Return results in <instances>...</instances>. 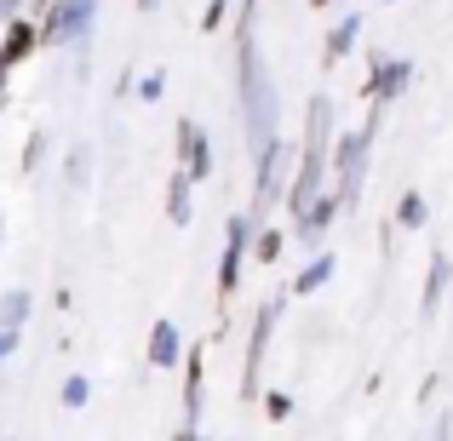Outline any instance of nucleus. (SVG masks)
Segmentation results:
<instances>
[{
	"label": "nucleus",
	"mask_w": 453,
	"mask_h": 441,
	"mask_svg": "<svg viewBox=\"0 0 453 441\" xmlns=\"http://www.w3.org/2000/svg\"><path fill=\"white\" fill-rule=\"evenodd\" d=\"M235 98H242V121H247V149H265L276 133V115H281V98H276V80H270V64L258 52V34H235Z\"/></svg>",
	"instance_id": "obj_1"
},
{
	"label": "nucleus",
	"mask_w": 453,
	"mask_h": 441,
	"mask_svg": "<svg viewBox=\"0 0 453 441\" xmlns=\"http://www.w3.org/2000/svg\"><path fill=\"white\" fill-rule=\"evenodd\" d=\"M379 115H385V110L373 103L362 126H350V133H339V138H333V189H339L344 212H356V207H362V184H367V166H373Z\"/></svg>",
	"instance_id": "obj_2"
},
{
	"label": "nucleus",
	"mask_w": 453,
	"mask_h": 441,
	"mask_svg": "<svg viewBox=\"0 0 453 441\" xmlns=\"http://www.w3.org/2000/svg\"><path fill=\"white\" fill-rule=\"evenodd\" d=\"M293 166H299V144H288V138H270L265 149L253 155V218L265 224V212L276 207V201H288V184H293Z\"/></svg>",
	"instance_id": "obj_3"
},
{
	"label": "nucleus",
	"mask_w": 453,
	"mask_h": 441,
	"mask_svg": "<svg viewBox=\"0 0 453 441\" xmlns=\"http://www.w3.org/2000/svg\"><path fill=\"white\" fill-rule=\"evenodd\" d=\"M253 235H258V218L253 212H230V224H224V253H219V309H230L235 287H242V270L247 258H253Z\"/></svg>",
	"instance_id": "obj_4"
},
{
	"label": "nucleus",
	"mask_w": 453,
	"mask_h": 441,
	"mask_svg": "<svg viewBox=\"0 0 453 441\" xmlns=\"http://www.w3.org/2000/svg\"><path fill=\"white\" fill-rule=\"evenodd\" d=\"M281 309H288V293H281V287L253 309V327H247V361H242V401L258 396V378H265V361H270V332H276Z\"/></svg>",
	"instance_id": "obj_5"
},
{
	"label": "nucleus",
	"mask_w": 453,
	"mask_h": 441,
	"mask_svg": "<svg viewBox=\"0 0 453 441\" xmlns=\"http://www.w3.org/2000/svg\"><path fill=\"white\" fill-rule=\"evenodd\" d=\"M35 23H41V46H75L81 52L92 41V23H98V0H58Z\"/></svg>",
	"instance_id": "obj_6"
},
{
	"label": "nucleus",
	"mask_w": 453,
	"mask_h": 441,
	"mask_svg": "<svg viewBox=\"0 0 453 441\" xmlns=\"http://www.w3.org/2000/svg\"><path fill=\"white\" fill-rule=\"evenodd\" d=\"M413 87V64L408 57H385V52H367V80H362V98L390 110L402 92Z\"/></svg>",
	"instance_id": "obj_7"
},
{
	"label": "nucleus",
	"mask_w": 453,
	"mask_h": 441,
	"mask_svg": "<svg viewBox=\"0 0 453 441\" xmlns=\"http://www.w3.org/2000/svg\"><path fill=\"white\" fill-rule=\"evenodd\" d=\"M339 212H344V201H339V189H321L316 201L293 218V241L310 247V253H321V241H327V230L339 224Z\"/></svg>",
	"instance_id": "obj_8"
},
{
	"label": "nucleus",
	"mask_w": 453,
	"mask_h": 441,
	"mask_svg": "<svg viewBox=\"0 0 453 441\" xmlns=\"http://www.w3.org/2000/svg\"><path fill=\"white\" fill-rule=\"evenodd\" d=\"M173 149H178V166L189 172V184H207L212 178V138H207V126L201 121H178V138H173Z\"/></svg>",
	"instance_id": "obj_9"
},
{
	"label": "nucleus",
	"mask_w": 453,
	"mask_h": 441,
	"mask_svg": "<svg viewBox=\"0 0 453 441\" xmlns=\"http://www.w3.org/2000/svg\"><path fill=\"white\" fill-rule=\"evenodd\" d=\"M201 407H207V350H189L184 355V424L201 430Z\"/></svg>",
	"instance_id": "obj_10"
},
{
	"label": "nucleus",
	"mask_w": 453,
	"mask_h": 441,
	"mask_svg": "<svg viewBox=\"0 0 453 441\" xmlns=\"http://www.w3.org/2000/svg\"><path fill=\"white\" fill-rule=\"evenodd\" d=\"M448 293H453V258H448V247H436V253H431V264H425V293H419V309H425V316H436Z\"/></svg>",
	"instance_id": "obj_11"
},
{
	"label": "nucleus",
	"mask_w": 453,
	"mask_h": 441,
	"mask_svg": "<svg viewBox=\"0 0 453 441\" xmlns=\"http://www.w3.org/2000/svg\"><path fill=\"white\" fill-rule=\"evenodd\" d=\"M144 361L150 367H178L184 361V332H178V321H155L150 327V344H144Z\"/></svg>",
	"instance_id": "obj_12"
},
{
	"label": "nucleus",
	"mask_w": 453,
	"mask_h": 441,
	"mask_svg": "<svg viewBox=\"0 0 453 441\" xmlns=\"http://www.w3.org/2000/svg\"><path fill=\"white\" fill-rule=\"evenodd\" d=\"M35 52H41V23H35V18H12L6 34H0V57L18 69L23 57H35Z\"/></svg>",
	"instance_id": "obj_13"
},
{
	"label": "nucleus",
	"mask_w": 453,
	"mask_h": 441,
	"mask_svg": "<svg viewBox=\"0 0 453 441\" xmlns=\"http://www.w3.org/2000/svg\"><path fill=\"white\" fill-rule=\"evenodd\" d=\"M356 34H362V11H344V18L327 29V46H321V69L344 64V57L356 52Z\"/></svg>",
	"instance_id": "obj_14"
},
{
	"label": "nucleus",
	"mask_w": 453,
	"mask_h": 441,
	"mask_svg": "<svg viewBox=\"0 0 453 441\" xmlns=\"http://www.w3.org/2000/svg\"><path fill=\"white\" fill-rule=\"evenodd\" d=\"M333 270H339V258H333L327 247H321V253H310V264L299 270V276L288 281V293H293V298H310V293H321V287L333 281Z\"/></svg>",
	"instance_id": "obj_15"
},
{
	"label": "nucleus",
	"mask_w": 453,
	"mask_h": 441,
	"mask_svg": "<svg viewBox=\"0 0 453 441\" xmlns=\"http://www.w3.org/2000/svg\"><path fill=\"white\" fill-rule=\"evenodd\" d=\"M189 172L184 166H173V178H166V224H178V230H184L189 218H196V195H189Z\"/></svg>",
	"instance_id": "obj_16"
},
{
	"label": "nucleus",
	"mask_w": 453,
	"mask_h": 441,
	"mask_svg": "<svg viewBox=\"0 0 453 441\" xmlns=\"http://www.w3.org/2000/svg\"><path fill=\"white\" fill-rule=\"evenodd\" d=\"M390 224L408 230V235H419L425 224H431V201H425L419 189H402V195H396V218H390Z\"/></svg>",
	"instance_id": "obj_17"
},
{
	"label": "nucleus",
	"mask_w": 453,
	"mask_h": 441,
	"mask_svg": "<svg viewBox=\"0 0 453 441\" xmlns=\"http://www.w3.org/2000/svg\"><path fill=\"white\" fill-rule=\"evenodd\" d=\"M29 309H35L29 287H12V293H0V332H23V321H29Z\"/></svg>",
	"instance_id": "obj_18"
},
{
	"label": "nucleus",
	"mask_w": 453,
	"mask_h": 441,
	"mask_svg": "<svg viewBox=\"0 0 453 441\" xmlns=\"http://www.w3.org/2000/svg\"><path fill=\"white\" fill-rule=\"evenodd\" d=\"M288 241H293V230H270V224H258V235H253V258H258V264H276V258L288 253Z\"/></svg>",
	"instance_id": "obj_19"
},
{
	"label": "nucleus",
	"mask_w": 453,
	"mask_h": 441,
	"mask_svg": "<svg viewBox=\"0 0 453 441\" xmlns=\"http://www.w3.org/2000/svg\"><path fill=\"white\" fill-rule=\"evenodd\" d=\"M64 178H69V189H87V178H92V144H87V138H81V144L69 149Z\"/></svg>",
	"instance_id": "obj_20"
},
{
	"label": "nucleus",
	"mask_w": 453,
	"mask_h": 441,
	"mask_svg": "<svg viewBox=\"0 0 453 441\" xmlns=\"http://www.w3.org/2000/svg\"><path fill=\"white\" fill-rule=\"evenodd\" d=\"M58 401H64L69 413H81V407L92 401V378H87V373H69V378H64V390H58Z\"/></svg>",
	"instance_id": "obj_21"
},
{
	"label": "nucleus",
	"mask_w": 453,
	"mask_h": 441,
	"mask_svg": "<svg viewBox=\"0 0 453 441\" xmlns=\"http://www.w3.org/2000/svg\"><path fill=\"white\" fill-rule=\"evenodd\" d=\"M258 407H265L270 424H288L293 419V396H288V390H265V396H258Z\"/></svg>",
	"instance_id": "obj_22"
},
{
	"label": "nucleus",
	"mask_w": 453,
	"mask_h": 441,
	"mask_svg": "<svg viewBox=\"0 0 453 441\" xmlns=\"http://www.w3.org/2000/svg\"><path fill=\"white\" fill-rule=\"evenodd\" d=\"M230 11H235V0H207V11H201V34H219Z\"/></svg>",
	"instance_id": "obj_23"
},
{
	"label": "nucleus",
	"mask_w": 453,
	"mask_h": 441,
	"mask_svg": "<svg viewBox=\"0 0 453 441\" xmlns=\"http://www.w3.org/2000/svg\"><path fill=\"white\" fill-rule=\"evenodd\" d=\"M138 98H144V103H161L166 98V69H150V75L138 80Z\"/></svg>",
	"instance_id": "obj_24"
},
{
	"label": "nucleus",
	"mask_w": 453,
	"mask_h": 441,
	"mask_svg": "<svg viewBox=\"0 0 453 441\" xmlns=\"http://www.w3.org/2000/svg\"><path fill=\"white\" fill-rule=\"evenodd\" d=\"M41 155H46V133H29V138H23V172H35Z\"/></svg>",
	"instance_id": "obj_25"
},
{
	"label": "nucleus",
	"mask_w": 453,
	"mask_h": 441,
	"mask_svg": "<svg viewBox=\"0 0 453 441\" xmlns=\"http://www.w3.org/2000/svg\"><path fill=\"white\" fill-rule=\"evenodd\" d=\"M12 350H18V332H0V361H12Z\"/></svg>",
	"instance_id": "obj_26"
},
{
	"label": "nucleus",
	"mask_w": 453,
	"mask_h": 441,
	"mask_svg": "<svg viewBox=\"0 0 453 441\" xmlns=\"http://www.w3.org/2000/svg\"><path fill=\"white\" fill-rule=\"evenodd\" d=\"M18 11H23V0H0V18H6V23L18 18Z\"/></svg>",
	"instance_id": "obj_27"
},
{
	"label": "nucleus",
	"mask_w": 453,
	"mask_h": 441,
	"mask_svg": "<svg viewBox=\"0 0 453 441\" xmlns=\"http://www.w3.org/2000/svg\"><path fill=\"white\" fill-rule=\"evenodd\" d=\"M6 75H12V64H6V57H0V98H6Z\"/></svg>",
	"instance_id": "obj_28"
},
{
	"label": "nucleus",
	"mask_w": 453,
	"mask_h": 441,
	"mask_svg": "<svg viewBox=\"0 0 453 441\" xmlns=\"http://www.w3.org/2000/svg\"><path fill=\"white\" fill-rule=\"evenodd\" d=\"M327 6H339V0H310V11H327Z\"/></svg>",
	"instance_id": "obj_29"
},
{
	"label": "nucleus",
	"mask_w": 453,
	"mask_h": 441,
	"mask_svg": "<svg viewBox=\"0 0 453 441\" xmlns=\"http://www.w3.org/2000/svg\"><path fill=\"white\" fill-rule=\"evenodd\" d=\"M133 6H138V11H155V6H161V0H133Z\"/></svg>",
	"instance_id": "obj_30"
},
{
	"label": "nucleus",
	"mask_w": 453,
	"mask_h": 441,
	"mask_svg": "<svg viewBox=\"0 0 453 441\" xmlns=\"http://www.w3.org/2000/svg\"><path fill=\"white\" fill-rule=\"evenodd\" d=\"M35 6H41V11H46V6H58V0H35Z\"/></svg>",
	"instance_id": "obj_31"
},
{
	"label": "nucleus",
	"mask_w": 453,
	"mask_h": 441,
	"mask_svg": "<svg viewBox=\"0 0 453 441\" xmlns=\"http://www.w3.org/2000/svg\"><path fill=\"white\" fill-rule=\"evenodd\" d=\"M0 247H6V224H0Z\"/></svg>",
	"instance_id": "obj_32"
},
{
	"label": "nucleus",
	"mask_w": 453,
	"mask_h": 441,
	"mask_svg": "<svg viewBox=\"0 0 453 441\" xmlns=\"http://www.w3.org/2000/svg\"><path fill=\"white\" fill-rule=\"evenodd\" d=\"M379 6H396V0H379Z\"/></svg>",
	"instance_id": "obj_33"
},
{
	"label": "nucleus",
	"mask_w": 453,
	"mask_h": 441,
	"mask_svg": "<svg viewBox=\"0 0 453 441\" xmlns=\"http://www.w3.org/2000/svg\"><path fill=\"white\" fill-rule=\"evenodd\" d=\"M196 441H207V436H196Z\"/></svg>",
	"instance_id": "obj_34"
},
{
	"label": "nucleus",
	"mask_w": 453,
	"mask_h": 441,
	"mask_svg": "<svg viewBox=\"0 0 453 441\" xmlns=\"http://www.w3.org/2000/svg\"><path fill=\"white\" fill-rule=\"evenodd\" d=\"M448 304H453V293H448Z\"/></svg>",
	"instance_id": "obj_35"
},
{
	"label": "nucleus",
	"mask_w": 453,
	"mask_h": 441,
	"mask_svg": "<svg viewBox=\"0 0 453 441\" xmlns=\"http://www.w3.org/2000/svg\"><path fill=\"white\" fill-rule=\"evenodd\" d=\"M6 441H12V436H6Z\"/></svg>",
	"instance_id": "obj_36"
}]
</instances>
